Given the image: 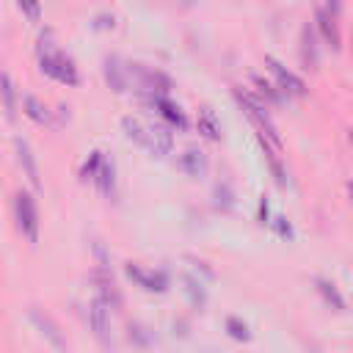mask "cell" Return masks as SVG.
Instances as JSON below:
<instances>
[{
  "instance_id": "2e32d148",
  "label": "cell",
  "mask_w": 353,
  "mask_h": 353,
  "mask_svg": "<svg viewBox=\"0 0 353 353\" xmlns=\"http://www.w3.org/2000/svg\"><path fill=\"white\" fill-rule=\"evenodd\" d=\"M256 141H259V146H262V154H265V160H268V165H270V174H273V179H276V185L279 188H284L287 185V171H284V163H281V152L265 138V135H256Z\"/></svg>"
},
{
  "instance_id": "d590c367",
  "label": "cell",
  "mask_w": 353,
  "mask_h": 353,
  "mask_svg": "<svg viewBox=\"0 0 353 353\" xmlns=\"http://www.w3.org/2000/svg\"><path fill=\"white\" fill-rule=\"evenodd\" d=\"M347 141H350V146H353V130H347Z\"/></svg>"
},
{
  "instance_id": "d6a6232c",
  "label": "cell",
  "mask_w": 353,
  "mask_h": 353,
  "mask_svg": "<svg viewBox=\"0 0 353 353\" xmlns=\"http://www.w3.org/2000/svg\"><path fill=\"white\" fill-rule=\"evenodd\" d=\"M143 331H146V328H141V325H130V339H135L138 345H146L149 336H146Z\"/></svg>"
},
{
  "instance_id": "603a6c76",
  "label": "cell",
  "mask_w": 353,
  "mask_h": 353,
  "mask_svg": "<svg viewBox=\"0 0 353 353\" xmlns=\"http://www.w3.org/2000/svg\"><path fill=\"white\" fill-rule=\"evenodd\" d=\"M254 85H256V97H259L265 105H281L284 97H287L276 83H268V80H262V77H256Z\"/></svg>"
},
{
  "instance_id": "9c48e42d",
  "label": "cell",
  "mask_w": 353,
  "mask_h": 353,
  "mask_svg": "<svg viewBox=\"0 0 353 353\" xmlns=\"http://www.w3.org/2000/svg\"><path fill=\"white\" fill-rule=\"evenodd\" d=\"M314 25H317L320 36L325 39V44H331V50H339L342 36H339V28H336V14L328 11V8H317V14H314Z\"/></svg>"
},
{
  "instance_id": "cb8c5ba5",
  "label": "cell",
  "mask_w": 353,
  "mask_h": 353,
  "mask_svg": "<svg viewBox=\"0 0 353 353\" xmlns=\"http://www.w3.org/2000/svg\"><path fill=\"white\" fill-rule=\"evenodd\" d=\"M121 130H124V135H127L132 143H138V146H146V127H143L138 119H132V116H124V119H121Z\"/></svg>"
},
{
  "instance_id": "ac0fdd59",
  "label": "cell",
  "mask_w": 353,
  "mask_h": 353,
  "mask_svg": "<svg viewBox=\"0 0 353 353\" xmlns=\"http://www.w3.org/2000/svg\"><path fill=\"white\" fill-rule=\"evenodd\" d=\"M0 105H3L6 119L14 121L17 119V85L8 72H0Z\"/></svg>"
},
{
  "instance_id": "7402d4cb",
  "label": "cell",
  "mask_w": 353,
  "mask_h": 353,
  "mask_svg": "<svg viewBox=\"0 0 353 353\" xmlns=\"http://www.w3.org/2000/svg\"><path fill=\"white\" fill-rule=\"evenodd\" d=\"M314 287H317V292L323 295V301H325L331 309H336V312L345 309V298L339 295V290H336L334 281H328V279H314Z\"/></svg>"
},
{
  "instance_id": "52a82bcc",
  "label": "cell",
  "mask_w": 353,
  "mask_h": 353,
  "mask_svg": "<svg viewBox=\"0 0 353 353\" xmlns=\"http://www.w3.org/2000/svg\"><path fill=\"white\" fill-rule=\"evenodd\" d=\"M102 74H105V83L116 91V94H124L132 83V72H130V63H124L119 55H108L102 61Z\"/></svg>"
},
{
  "instance_id": "e575fe53",
  "label": "cell",
  "mask_w": 353,
  "mask_h": 353,
  "mask_svg": "<svg viewBox=\"0 0 353 353\" xmlns=\"http://www.w3.org/2000/svg\"><path fill=\"white\" fill-rule=\"evenodd\" d=\"M347 193H350V201H353V182H347Z\"/></svg>"
},
{
  "instance_id": "8d00e7d4",
  "label": "cell",
  "mask_w": 353,
  "mask_h": 353,
  "mask_svg": "<svg viewBox=\"0 0 353 353\" xmlns=\"http://www.w3.org/2000/svg\"><path fill=\"white\" fill-rule=\"evenodd\" d=\"M193 3H196V0H185V6H193Z\"/></svg>"
},
{
  "instance_id": "30bf717a",
  "label": "cell",
  "mask_w": 353,
  "mask_h": 353,
  "mask_svg": "<svg viewBox=\"0 0 353 353\" xmlns=\"http://www.w3.org/2000/svg\"><path fill=\"white\" fill-rule=\"evenodd\" d=\"M88 323H91V328H94V334H97V339H108V331H110V306L97 295L94 301H91V309H88Z\"/></svg>"
},
{
  "instance_id": "3957f363",
  "label": "cell",
  "mask_w": 353,
  "mask_h": 353,
  "mask_svg": "<svg viewBox=\"0 0 353 353\" xmlns=\"http://www.w3.org/2000/svg\"><path fill=\"white\" fill-rule=\"evenodd\" d=\"M130 72H132V85L135 91H141L143 97H149V102L154 97H168L171 91V77L163 74L160 69H149V66H141V63H130Z\"/></svg>"
},
{
  "instance_id": "8992f818",
  "label": "cell",
  "mask_w": 353,
  "mask_h": 353,
  "mask_svg": "<svg viewBox=\"0 0 353 353\" xmlns=\"http://www.w3.org/2000/svg\"><path fill=\"white\" fill-rule=\"evenodd\" d=\"M265 66L270 69V74L276 77V85L287 94V97H303L306 94V83L295 74V72H290L279 58H273V55H265Z\"/></svg>"
},
{
  "instance_id": "4fadbf2b",
  "label": "cell",
  "mask_w": 353,
  "mask_h": 353,
  "mask_svg": "<svg viewBox=\"0 0 353 353\" xmlns=\"http://www.w3.org/2000/svg\"><path fill=\"white\" fill-rule=\"evenodd\" d=\"M30 320H33V325L41 331V336H44L52 347L63 350V345H66V342H63V336H61V331H58V325L52 323V317H50V314H44L41 309H36V306H33V309H30Z\"/></svg>"
},
{
  "instance_id": "ffe728a7",
  "label": "cell",
  "mask_w": 353,
  "mask_h": 353,
  "mask_svg": "<svg viewBox=\"0 0 353 353\" xmlns=\"http://www.w3.org/2000/svg\"><path fill=\"white\" fill-rule=\"evenodd\" d=\"M97 190L105 196V199H113V193H116V165H113V160H102V165H99V174H97Z\"/></svg>"
},
{
  "instance_id": "836d02e7",
  "label": "cell",
  "mask_w": 353,
  "mask_h": 353,
  "mask_svg": "<svg viewBox=\"0 0 353 353\" xmlns=\"http://www.w3.org/2000/svg\"><path fill=\"white\" fill-rule=\"evenodd\" d=\"M325 8H328V11H334V14H339V8H342V0H325Z\"/></svg>"
},
{
  "instance_id": "4316f807",
  "label": "cell",
  "mask_w": 353,
  "mask_h": 353,
  "mask_svg": "<svg viewBox=\"0 0 353 353\" xmlns=\"http://www.w3.org/2000/svg\"><path fill=\"white\" fill-rule=\"evenodd\" d=\"M185 292H188V298H190V303L196 306V309H204V303H207V292H204V287H201V281H196V279H185Z\"/></svg>"
},
{
  "instance_id": "277c9868",
  "label": "cell",
  "mask_w": 353,
  "mask_h": 353,
  "mask_svg": "<svg viewBox=\"0 0 353 353\" xmlns=\"http://www.w3.org/2000/svg\"><path fill=\"white\" fill-rule=\"evenodd\" d=\"M14 218H17V229L30 243H36L39 240V207H36V199L28 190H19L14 196Z\"/></svg>"
},
{
  "instance_id": "f546056e",
  "label": "cell",
  "mask_w": 353,
  "mask_h": 353,
  "mask_svg": "<svg viewBox=\"0 0 353 353\" xmlns=\"http://www.w3.org/2000/svg\"><path fill=\"white\" fill-rule=\"evenodd\" d=\"M273 229H276L279 237H287V240H292V234H295V232H292V223H290L287 218H281V215L273 221Z\"/></svg>"
},
{
  "instance_id": "d4e9b609",
  "label": "cell",
  "mask_w": 353,
  "mask_h": 353,
  "mask_svg": "<svg viewBox=\"0 0 353 353\" xmlns=\"http://www.w3.org/2000/svg\"><path fill=\"white\" fill-rule=\"evenodd\" d=\"M212 204H215V210H221V212H232V207H234V193H232V188L226 185V182H218L215 185V190H212Z\"/></svg>"
},
{
  "instance_id": "6da1fadb",
  "label": "cell",
  "mask_w": 353,
  "mask_h": 353,
  "mask_svg": "<svg viewBox=\"0 0 353 353\" xmlns=\"http://www.w3.org/2000/svg\"><path fill=\"white\" fill-rule=\"evenodd\" d=\"M39 69H41V74L52 77L55 83H63V85H77L80 83L74 61L52 47V33L50 30L41 33V39H39Z\"/></svg>"
},
{
  "instance_id": "4dcf8cb0",
  "label": "cell",
  "mask_w": 353,
  "mask_h": 353,
  "mask_svg": "<svg viewBox=\"0 0 353 353\" xmlns=\"http://www.w3.org/2000/svg\"><path fill=\"white\" fill-rule=\"evenodd\" d=\"M256 221L265 226L270 223V204H268V196H259V210H256Z\"/></svg>"
},
{
  "instance_id": "ba28073f",
  "label": "cell",
  "mask_w": 353,
  "mask_h": 353,
  "mask_svg": "<svg viewBox=\"0 0 353 353\" xmlns=\"http://www.w3.org/2000/svg\"><path fill=\"white\" fill-rule=\"evenodd\" d=\"M298 52H301V63H303L306 69H317V63H320L317 33H314V28H312L309 22L301 28V44H298Z\"/></svg>"
},
{
  "instance_id": "44dd1931",
  "label": "cell",
  "mask_w": 353,
  "mask_h": 353,
  "mask_svg": "<svg viewBox=\"0 0 353 353\" xmlns=\"http://www.w3.org/2000/svg\"><path fill=\"white\" fill-rule=\"evenodd\" d=\"M22 113H25L30 121H36V124H47V121H50V110H47V105H44L39 97H33V94L22 97Z\"/></svg>"
},
{
  "instance_id": "7a4b0ae2",
  "label": "cell",
  "mask_w": 353,
  "mask_h": 353,
  "mask_svg": "<svg viewBox=\"0 0 353 353\" xmlns=\"http://www.w3.org/2000/svg\"><path fill=\"white\" fill-rule=\"evenodd\" d=\"M232 94H234L237 105L245 110V116L251 119V124L256 127V135H265V138H268V141L281 152V135H279V130H276V124H273V119H270V113H268V105H265L256 94L243 91L240 85H234V88H232Z\"/></svg>"
},
{
  "instance_id": "484cf974",
  "label": "cell",
  "mask_w": 353,
  "mask_h": 353,
  "mask_svg": "<svg viewBox=\"0 0 353 353\" xmlns=\"http://www.w3.org/2000/svg\"><path fill=\"white\" fill-rule=\"evenodd\" d=\"M102 160H105V154H102L99 149H94V152L85 157V163L80 165V179H83V182H88V179L94 182V179H97V174H99V165H102Z\"/></svg>"
},
{
  "instance_id": "e0dca14e",
  "label": "cell",
  "mask_w": 353,
  "mask_h": 353,
  "mask_svg": "<svg viewBox=\"0 0 353 353\" xmlns=\"http://www.w3.org/2000/svg\"><path fill=\"white\" fill-rule=\"evenodd\" d=\"M152 105H154V110L163 116V121H168L171 127H179V130H185V127H188V119H185L182 108H179L176 102H171L168 97H154V99H152Z\"/></svg>"
},
{
  "instance_id": "7c38bea8",
  "label": "cell",
  "mask_w": 353,
  "mask_h": 353,
  "mask_svg": "<svg viewBox=\"0 0 353 353\" xmlns=\"http://www.w3.org/2000/svg\"><path fill=\"white\" fill-rule=\"evenodd\" d=\"M94 281H97V287H99V298H102L110 309H116V306L121 303V295H119V287H116V281H113V276H110V270H108L105 265H99V268L94 270Z\"/></svg>"
},
{
  "instance_id": "5bb4252c",
  "label": "cell",
  "mask_w": 353,
  "mask_h": 353,
  "mask_svg": "<svg viewBox=\"0 0 353 353\" xmlns=\"http://www.w3.org/2000/svg\"><path fill=\"white\" fill-rule=\"evenodd\" d=\"M143 149H149L152 154H157V157H163V154H168L171 149H174V135L168 132V127H146V146Z\"/></svg>"
},
{
  "instance_id": "8fae6325",
  "label": "cell",
  "mask_w": 353,
  "mask_h": 353,
  "mask_svg": "<svg viewBox=\"0 0 353 353\" xmlns=\"http://www.w3.org/2000/svg\"><path fill=\"white\" fill-rule=\"evenodd\" d=\"M14 149H17V160H19L22 171H25V176L30 179L33 188H39V185H41V182H39V165H36V154H33L30 143H28L25 138H14Z\"/></svg>"
},
{
  "instance_id": "83f0119b",
  "label": "cell",
  "mask_w": 353,
  "mask_h": 353,
  "mask_svg": "<svg viewBox=\"0 0 353 353\" xmlns=\"http://www.w3.org/2000/svg\"><path fill=\"white\" fill-rule=\"evenodd\" d=\"M223 325H226V334H229L232 339H237V342H248V339H251V331H248V325H245L240 317L232 314V317H226Z\"/></svg>"
},
{
  "instance_id": "5b68a950",
  "label": "cell",
  "mask_w": 353,
  "mask_h": 353,
  "mask_svg": "<svg viewBox=\"0 0 353 353\" xmlns=\"http://www.w3.org/2000/svg\"><path fill=\"white\" fill-rule=\"evenodd\" d=\"M124 273H127V279L135 287H141L146 292H165L168 290V273L165 270H146L138 262H127L124 265Z\"/></svg>"
},
{
  "instance_id": "d6986e66",
  "label": "cell",
  "mask_w": 353,
  "mask_h": 353,
  "mask_svg": "<svg viewBox=\"0 0 353 353\" xmlns=\"http://www.w3.org/2000/svg\"><path fill=\"white\" fill-rule=\"evenodd\" d=\"M196 127H199V132L207 138V141H221V124H218V116H215V110L212 108H201L199 110V119H196Z\"/></svg>"
},
{
  "instance_id": "9a60e30c",
  "label": "cell",
  "mask_w": 353,
  "mask_h": 353,
  "mask_svg": "<svg viewBox=\"0 0 353 353\" xmlns=\"http://www.w3.org/2000/svg\"><path fill=\"white\" fill-rule=\"evenodd\" d=\"M179 171L182 174H188V176H204L207 174V168H210V160H207V154L201 152V149H185L182 154H179Z\"/></svg>"
},
{
  "instance_id": "1f68e13d",
  "label": "cell",
  "mask_w": 353,
  "mask_h": 353,
  "mask_svg": "<svg viewBox=\"0 0 353 353\" xmlns=\"http://www.w3.org/2000/svg\"><path fill=\"white\" fill-rule=\"evenodd\" d=\"M113 25H116V22H113L110 14H99V17L94 19V28H97V30H110Z\"/></svg>"
},
{
  "instance_id": "f1b7e54d",
  "label": "cell",
  "mask_w": 353,
  "mask_h": 353,
  "mask_svg": "<svg viewBox=\"0 0 353 353\" xmlns=\"http://www.w3.org/2000/svg\"><path fill=\"white\" fill-rule=\"evenodd\" d=\"M17 6H19V11H22L30 22H39V19H41V3H39V0H17Z\"/></svg>"
}]
</instances>
